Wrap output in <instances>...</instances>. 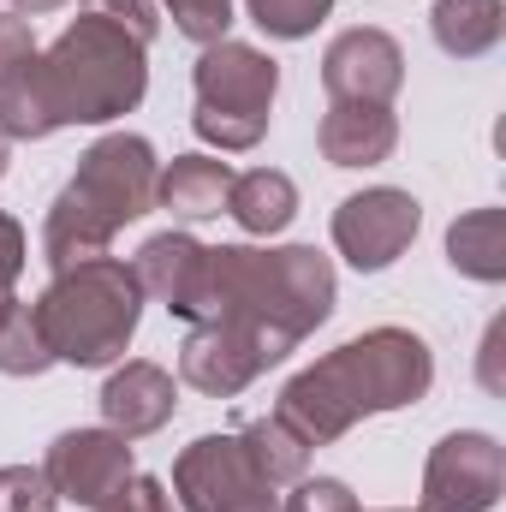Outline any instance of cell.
I'll list each match as a JSON object with an SVG mask.
<instances>
[{"label":"cell","mask_w":506,"mask_h":512,"mask_svg":"<svg viewBox=\"0 0 506 512\" xmlns=\"http://www.w3.org/2000/svg\"><path fill=\"white\" fill-rule=\"evenodd\" d=\"M143 90H149L143 42L102 12H84L48 54H36V108L48 131L102 126L137 108Z\"/></svg>","instance_id":"3"},{"label":"cell","mask_w":506,"mask_h":512,"mask_svg":"<svg viewBox=\"0 0 506 512\" xmlns=\"http://www.w3.org/2000/svg\"><path fill=\"white\" fill-rule=\"evenodd\" d=\"M18 274H24V227L12 215H0V298H12Z\"/></svg>","instance_id":"29"},{"label":"cell","mask_w":506,"mask_h":512,"mask_svg":"<svg viewBox=\"0 0 506 512\" xmlns=\"http://www.w3.org/2000/svg\"><path fill=\"white\" fill-rule=\"evenodd\" d=\"M30 310H36V328H42L54 364L96 370V364H114L131 346L137 316H143V286H137L131 262L90 256V262L60 268L54 286Z\"/></svg>","instance_id":"5"},{"label":"cell","mask_w":506,"mask_h":512,"mask_svg":"<svg viewBox=\"0 0 506 512\" xmlns=\"http://www.w3.org/2000/svg\"><path fill=\"white\" fill-rule=\"evenodd\" d=\"M239 441H245L251 465L262 471V477H268V483H274V489L304 477V459H310V447H304V441H298V435H292L280 417H256V423L245 429V435H239Z\"/></svg>","instance_id":"21"},{"label":"cell","mask_w":506,"mask_h":512,"mask_svg":"<svg viewBox=\"0 0 506 512\" xmlns=\"http://www.w3.org/2000/svg\"><path fill=\"white\" fill-rule=\"evenodd\" d=\"M203 268H209V251L197 245V239H185V233H161V239H149L137 262H131V274H137V286L149 292V298H161L173 316H185V322H197V298H203Z\"/></svg>","instance_id":"12"},{"label":"cell","mask_w":506,"mask_h":512,"mask_svg":"<svg viewBox=\"0 0 506 512\" xmlns=\"http://www.w3.org/2000/svg\"><path fill=\"white\" fill-rule=\"evenodd\" d=\"M66 0H12V12L18 18H42V12H60Z\"/></svg>","instance_id":"30"},{"label":"cell","mask_w":506,"mask_h":512,"mask_svg":"<svg viewBox=\"0 0 506 512\" xmlns=\"http://www.w3.org/2000/svg\"><path fill=\"white\" fill-rule=\"evenodd\" d=\"M447 262L471 280H501L506 274V209H477L453 221L447 233Z\"/></svg>","instance_id":"20"},{"label":"cell","mask_w":506,"mask_h":512,"mask_svg":"<svg viewBox=\"0 0 506 512\" xmlns=\"http://www.w3.org/2000/svg\"><path fill=\"white\" fill-rule=\"evenodd\" d=\"M54 489H48V477L42 471H30V465H6L0 471V512H54Z\"/></svg>","instance_id":"25"},{"label":"cell","mask_w":506,"mask_h":512,"mask_svg":"<svg viewBox=\"0 0 506 512\" xmlns=\"http://www.w3.org/2000/svg\"><path fill=\"white\" fill-rule=\"evenodd\" d=\"M328 12H334V0H251L256 30H268V36H280V42L310 36Z\"/></svg>","instance_id":"23"},{"label":"cell","mask_w":506,"mask_h":512,"mask_svg":"<svg viewBox=\"0 0 506 512\" xmlns=\"http://www.w3.org/2000/svg\"><path fill=\"white\" fill-rule=\"evenodd\" d=\"M0 131L48 137V120L36 108V36L18 12H0Z\"/></svg>","instance_id":"13"},{"label":"cell","mask_w":506,"mask_h":512,"mask_svg":"<svg viewBox=\"0 0 506 512\" xmlns=\"http://www.w3.org/2000/svg\"><path fill=\"white\" fill-rule=\"evenodd\" d=\"M268 489L274 483L251 465L239 435H203L173 465V495H179L185 512H233L256 495H268Z\"/></svg>","instance_id":"8"},{"label":"cell","mask_w":506,"mask_h":512,"mask_svg":"<svg viewBox=\"0 0 506 512\" xmlns=\"http://www.w3.org/2000/svg\"><path fill=\"white\" fill-rule=\"evenodd\" d=\"M54 364L42 328H36V310L12 298V310L0 316V376H42Z\"/></svg>","instance_id":"22"},{"label":"cell","mask_w":506,"mask_h":512,"mask_svg":"<svg viewBox=\"0 0 506 512\" xmlns=\"http://www.w3.org/2000/svg\"><path fill=\"white\" fill-rule=\"evenodd\" d=\"M417 197L411 191H393V185H376V191H358L334 209V245L352 268H387L393 256L417 239Z\"/></svg>","instance_id":"9"},{"label":"cell","mask_w":506,"mask_h":512,"mask_svg":"<svg viewBox=\"0 0 506 512\" xmlns=\"http://www.w3.org/2000/svg\"><path fill=\"white\" fill-rule=\"evenodd\" d=\"M501 483H506L501 441L477 435V429H459L429 453L417 512H489L501 501Z\"/></svg>","instance_id":"7"},{"label":"cell","mask_w":506,"mask_h":512,"mask_svg":"<svg viewBox=\"0 0 506 512\" xmlns=\"http://www.w3.org/2000/svg\"><path fill=\"white\" fill-rule=\"evenodd\" d=\"M173 405H179V387L173 376L161 370V364H126V370H114L108 387H102V417H108V429L114 435H155L167 417H173Z\"/></svg>","instance_id":"14"},{"label":"cell","mask_w":506,"mask_h":512,"mask_svg":"<svg viewBox=\"0 0 506 512\" xmlns=\"http://www.w3.org/2000/svg\"><path fill=\"white\" fill-rule=\"evenodd\" d=\"M316 143H322V155L334 167H376V161L393 155L399 126H393V114L381 102H334L322 131H316Z\"/></svg>","instance_id":"15"},{"label":"cell","mask_w":506,"mask_h":512,"mask_svg":"<svg viewBox=\"0 0 506 512\" xmlns=\"http://www.w3.org/2000/svg\"><path fill=\"white\" fill-rule=\"evenodd\" d=\"M328 310H334V268L310 245H292V251L221 245V251H209L197 322L227 328L256 358V370L280 364Z\"/></svg>","instance_id":"1"},{"label":"cell","mask_w":506,"mask_h":512,"mask_svg":"<svg viewBox=\"0 0 506 512\" xmlns=\"http://www.w3.org/2000/svg\"><path fill=\"white\" fill-rule=\"evenodd\" d=\"M280 90V66L245 42H209L197 60V114L191 126L203 143L251 149L268 131V108Z\"/></svg>","instance_id":"6"},{"label":"cell","mask_w":506,"mask_h":512,"mask_svg":"<svg viewBox=\"0 0 506 512\" xmlns=\"http://www.w3.org/2000/svg\"><path fill=\"white\" fill-rule=\"evenodd\" d=\"M155 149L131 131L102 137L84 161H78V179L54 197L48 209V227H42V251L54 268H72V262H90V256H108L114 233L155 209Z\"/></svg>","instance_id":"4"},{"label":"cell","mask_w":506,"mask_h":512,"mask_svg":"<svg viewBox=\"0 0 506 512\" xmlns=\"http://www.w3.org/2000/svg\"><path fill=\"white\" fill-rule=\"evenodd\" d=\"M96 512H173V495L155 477H126Z\"/></svg>","instance_id":"27"},{"label":"cell","mask_w":506,"mask_h":512,"mask_svg":"<svg viewBox=\"0 0 506 512\" xmlns=\"http://www.w3.org/2000/svg\"><path fill=\"white\" fill-rule=\"evenodd\" d=\"M90 12L114 18V24H120V30H131L137 42H149V36H155V24H161L155 0H90Z\"/></svg>","instance_id":"28"},{"label":"cell","mask_w":506,"mask_h":512,"mask_svg":"<svg viewBox=\"0 0 506 512\" xmlns=\"http://www.w3.org/2000/svg\"><path fill=\"white\" fill-rule=\"evenodd\" d=\"M435 382V358L417 334L405 328H370L364 340L328 352L322 364H310L304 376H292L280 393V423L304 441L322 447L334 435H346L358 417H376L393 405L423 399Z\"/></svg>","instance_id":"2"},{"label":"cell","mask_w":506,"mask_h":512,"mask_svg":"<svg viewBox=\"0 0 506 512\" xmlns=\"http://www.w3.org/2000/svg\"><path fill=\"white\" fill-rule=\"evenodd\" d=\"M429 24H435V42H441L453 60H477V54H489V48L501 42L506 6L501 0H435Z\"/></svg>","instance_id":"19"},{"label":"cell","mask_w":506,"mask_h":512,"mask_svg":"<svg viewBox=\"0 0 506 512\" xmlns=\"http://www.w3.org/2000/svg\"><path fill=\"white\" fill-rule=\"evenodd\" d=\"M322 84L334 102H393L405 84V54L387 30H346L322 54Z\"/></svg>","instance_id":"11"},{"label":"cell","mask_w":506,"mask_h":512,"mask_svg":"<svg viewBox=\"0 0 506 512\" xmlns=\"http://www.w3.org/2000/svg\"><path fill=\"white\" fill-rule=\"evenodd\" d=\"M227 191H233V167L215 161V155H179L161 179H155V203L173 209L179 221H209L227 209Z\"/></svg>","instance_id":"17"},{"label":"cell","mask_w":506,"mask_h":512,"mask_svg":"<svg viewBox=\"0 0 506 512\" xmlns=\"http://www.w3.org/2000/svg\"><path fill=\"white\" fill-rule=\"evenodd\" d=\"M6 310H12V298H0V316H6Z\"/></svg>","instance_id":"33"},{"label":"cell","mask_w":506,"mask_h":512,"mask_svg":"<svg viewBox=\"0 0 506 512\" xmlns=\"http://www.w3.org/2000/svg\"><path fill=\"white\" fill-rule=\"evenodd\" d=\"M167 12H173V24H179V36H191V42H227V24H233V0H161Z\"/></svg>","instance_id":"24"},{"label":"cell","mask_w":506,"mask_h":512,"mask_svg":"<svg viewBox=\"0 0 506 512\" xmlns=\"http://www.w3.org/2000/svg\"><path fill=\"white\" fill-rule=\"evenodd\" d=\"M179 376L191 387H203V393H239V387H251L262 370H256V358L227 334V328H215V322H197L191 334H185V346H179Z\"/></svg>","instance_id":"16"},{"label":"cell","mask_w":506,"mask_h":512,"mask_svg":"<svg viewBox=\"0 0 506 512\" xmlns=\"http://www.w3.org/2000/svg\"><path fill=\"white\" fill-rule=\"evenodd\" d=\"M42 477H48L54 495H66V501L96 512L131 477V447H126V435H114V429H72V435H60L48 447Z\"/></svg>","instance_id":"10"},{"label":"cell","mask_w":506,"mask_h":512,"mask_svg":"<svg viewBox=\"0 0 506 512\" xmlns=\"http://www.w3.org/2000/svg\"><path fill=\"white\" fill-rule=\"evenodd\" d=\"M0 179H6V131H0Z\"/></svg>","instance_id":"32"},{"label":"cell","mask_w":506,"mask_h":512,"mask_svg":"<svg viewBox=\"0 0 506 512\" xmlns=\"http://www.w3.org/2000/svg\"><path fill=\"white\" fill-rule=\"evenodd\" d=\"M227 215H233L245 233L268 239V233H280V227L298 215V185H292L286 173H274V167L233 173V191H227Z\"/></svg>","instance_id":"18"},{"label":"cell","mask_w":506,"mask_h":512,"mask_svg":"<svg viewBox=\"0 0 506 512\" xmlns=\"http://www.w3.org/2000/svg\"><path fill=\"white\" fill-rule=\"evenodd\" d=\"M233 512H280V501H274V489H268V495H256V501H245V507H233Z\"/></svg>","instance_id":"31"},{"label":"cell","mask_w":506,"mask_h":512,"mask_svg":"<svg viewBox=\"0 0 506 512\" xmlns=\"http://www.w3.org/2000/svg\"><path fill=\"white\" fill-rule=\"evenodd\" d=\"M280 512H358V501H352V489L334 483V477H298L292 501Z\"/></svg>","instance_id":"26"}]
</instances>
